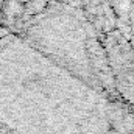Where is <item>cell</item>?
Segmentation results:
<instances>
[]
</instances>
